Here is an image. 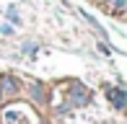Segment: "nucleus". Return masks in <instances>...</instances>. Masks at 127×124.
<instances>
[{
	"label": "nucleus",
	"mask_w": 127,
	"mask_h": 124,
	"mask_svg": "<svg viewBox=\"0 0 127 124\" xmlns=\"http://www.w3.org/2000/svg\"><path fill=\"white\" fill-rule=\"evenodd\" d=\"M67 98H70V106H88L91 91L83 85V83H70V88H67Z\"/></svg>",
	"instance_id": "1"
},
{
	"label": "nucleus",
	"mask_w": 127,
	"mask_h": 124,
	"mask_svg": "<svg viewBox=\"0 0 127 124\" xmlns=\"http://www.w3.org/2000/svg\"><path fill=\"white\" fill-rule=\"evenodd\" d=\"M104 93H106L109 103H112L117 111H125V106H127V91L122 85H104Z\"/></svg>",
	"instance_id": "2"
},
{
	"label": "nucleus",
	"mask_w": 127,
	"mask_h": 124,
	"mask_svg": "<svg viewBox=\"0 0 127 124\" xmlns=\"http://www.w3.org/2000/svg\"><path fill=\"white\" fill-rule=\"evenodd\" d=\"M18 80L13 75H0V98H8V96H16L18 93Z\"/></svg>",
	"instance_id": "3"
},
{
	"label": "nucleus",
	"mask_w": 127,
	"mask_h": 124,
	"mask_svg": "<svg viewBox=\"0 0 127 124\" xmlns=\"http://www.w3.org/2000/svg\"><path fill=\"white\" fill-rule=\"evenodd\" d=\"M109 8H112V13L117 16V18H122V13L127 10V0H112V3H109Z\"/></svg>",
	"instance_id": "4"
},
{
	"label": "nucleus",
	"mask_w": 127,
	"mask_h": 124,
	"mask_svg": "<svg viewBox=\"0 0 127 124\" xmlns=\"http://www.w3.org/2000/svg\"><path fill=\"white\" fill-rule=\"evenodd\" d=\"M80 16H83V18H86V21H88V23H91V26H94V29H96V31H99V34H104V36H106V31H104V26H101V23H99V21H96V18H94V16H88V13H86V10H80Z\"/></svg>",
	"instance_id": "5"
},
{
	"label": "nucleus",
	"mask_w": 127,
	"mask_h": 124,
	"mask_svg": "<svg viewBox=\"0 0 127 124\" xmlns=\"http://www.w3.org/2000/svg\"><path fill=\"white\" fill-rule=\"evenodd\" d=\"M99 52H101V54H106V57H112V47H109L106 41H99Z\"/></svg>",
	"instance_id": "6"
},
{
	"label": "nucleus",
	"mask_w": 127,
	"mask_h": 124,
	"mask_svg": "<svg viewBox=\"0 0 127 124\" xmlns=\"http://www.w3.org/2000/svg\"><path fill=\"white\" fill-rule=\"evenodd\" d=\"M42 93H44V88L39 85V83H36V85H31V96H34V98H36V101L42 98Z\"/></svg>",
	"instance_id": "7"
},
{
	"label": "nucleus",
	"mask_w": 127,
	"mask_h": 124,
	"mask_svg": "<svg viewBox=\"0 0 127 124\" xmlns=\"http://www.w3.org/2000/svg\"><path fill=\"white\" fill-rule=\"evenodd\" d=\"M8 21H10V23H18V13H16V8H8Z\"/></svg>",
	"instance_id": "8"
},
{
	"label": "nucleus",
	"mask_w": 127,
	"mask_h": 124,
	"mask_svg": "<svg viewBox=\"0 0 127 124\" xmlns=\"http://www.w3.org/2000/svg\"><path fill=\"white\" fill-rule=\"evenodd\" d=\"M0 34H3V36H10V34H13V26L3 23V26H0Z\"/></svg>",
	"instance_id": "9"
},
{
	"label": "nucleus",
	"mask_w": 127,
	"mask_h": 124,
	"mask_svg": "<svg viewBox=\"0 0 127 124\" xmlns=\"http://www.w3.org/2000/svg\"><path fill=\"white\" fill-rule=\"evenodd\" d=\"M99 3H101V5H106V8H109V3H112V0H99Z\"/></svg>",
	"instance_id": "10"
}]
</instances>
